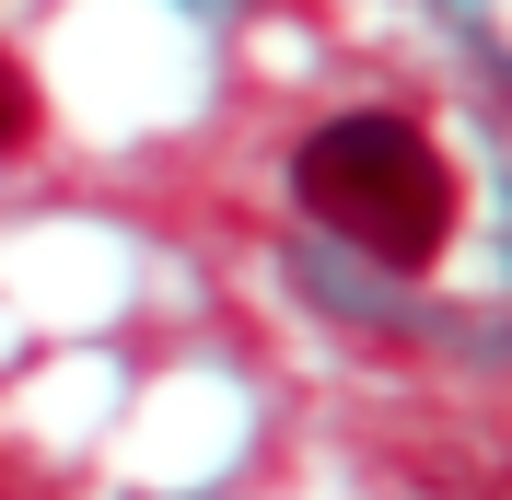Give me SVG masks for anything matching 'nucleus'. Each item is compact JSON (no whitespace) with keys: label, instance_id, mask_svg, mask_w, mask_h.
Masks as SVG:
<instances>
[{"label":"nucleus","instance_id":"2","mask_svg":"<svg viewBox=\"0 0 512 500\" xmlns=\"http://www.w3.org/2000/svg\"><path fill=\"white\" fill-rule=\"evenodd\" d=\"M24 140H35V82L0 59V152H24Z\"/></svg>","mask_w":512,"mask_h":500},{"label":"nucleus","instance_id":"1","mask_svg":"<svg viewBox=\"0 0 512 500\" xmlns=\"http://www.w3.org/2000/svg\"><path fill=\"white\" fill-rule=\"evenodd\" d=\"M291 187H303V210H315L326 233H350L384 268H431V256L454 245V163L431 152L419 117H384V105L326 117L315 140L291 152Z\"/></svg>","mask_w":512,"mask_h":500}]
</instances>
